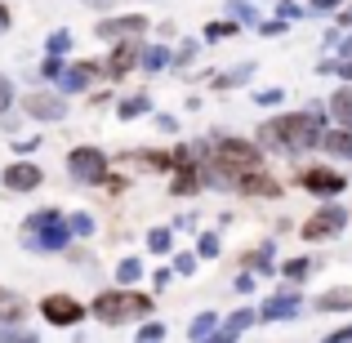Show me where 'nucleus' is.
<instances>
[{
  "label": "nucleus",
  "mask_w": 352,
  "mask_h": 343,
  "mask_svg": "<svg viewBox=\"0 0 352 343\" xmlns=\"http://www.w3.org/2000/svg\"><path fill=\"white\" fill-rule=\"evenodd\" d=\"M321 129H326V107H308V112H290V116H272L258 129V147H272V152L299 156L308 147L321 143Z\"/></svg>",
  "instance_id": "f257e3e1"
},
{
  "label": "nucleus",
  "mask_w": 352,
  "mask_h": 343,
  "mask_svg": "<svg viewBox=\"0 0 352 343\" xmlns=\"http://www.w3.org/2000/svg\"><path fill=\"white\" fill-rule=\"evenodd\" d=\"M152 312V299L138 290H107L94 299V317L103 326H120V321H134V317H147Z\"/></svg>",
  "instance_id": "f03ea898"
},
{
  "label": "nucleus",
  "mask_w": 352,
  "mask_h": 343,
  "mask_svg": "<svg viewBox=\"0 0 352 343\" xmlns=\"http://www.w3.org/2000/svg\"><path fill=\"white\" fill-rule=\"evenodd\" d=\"M72 241V228L67 219H58L54 210H41V214L27 219V250H45V254H54V250H63Z\"/></svg>",
  "instance_id": "7ed1b4c3"
},
{
  "label": "nucleus",
  "mask_w": 352,
  "mask_h": 343,
  "mask_svg": "<svg viewBox=\"0 0 352 343\" xmlns=\"http://www.w3.org/2000/svg\"><path fill=\"white\" fill-rule=\"evenodd\" d=\"M210 156H214L223 170H254V165H263V147L258 143H245V138H214V147H210Z\"/></svg>",
  "instance_id": "20e7f679"
},
{
  "label": "nucleus",
  "mask_w": 352,
  "mask_h": 343,
  "mask_svg": "<svg viewBox=\"0 0 352 343\" xmlns=\"http://www.w3.org/2000/svg\"><path fill=\"white\" fill-rule=\"evenodd\" d=\"M299 188H308L312 197L330 201V197H339V192L348 188V174L344 170H326V165H308V170H299Z\"/></svg>",
  "instance_id": "39448f33"
},
{
  "label": "nucleus",
  "mask_w": 352,
  "mask_h": 343,
  "mask_svg": "<svg viewBox=\"0 0 352 343\" xmlns=\"http://www.w3.org/2000/svg\"><path fill=\"white\" fill-rule=\"evenodd\" d=\"M344 228H348L344 206H317V214H308V223H303V241H330Z\"/></svg>",
  "instance_id": "423d86ee"
},
{
  "label": "nucleus",
  "mask_w": 352,
  "mask_h": 343,
  "mask_svg": "<svg viewBox=\"0 0 352 343\" xmlns=\"http://www.w3.org/2000/svg\"><path fill=\"white\" fill-rule=\"evenodd\" d=\"M67 170L76 183H107V156L98 147H76L67 156Z\"/></svg>",
  "instance_id": "0eeeda50"
},
{
  "label": "nucleus",
  "mask_w": 352,
  "mask_h": 343,
  "mask_svg": "<svg viewBox=\"0 0 352 343\" xmlns=\"http://www.w3.org/2000/svg\"><path fill=\"white\" fill-rule=\"evenodd\" d=\"M41 312L50 326H76L80 317H85V308H80L72 294H50V299H41Z\"/></svg>",
  "instance_id": "6e6552de"
},
{
  "label": "nucleus",
  "mask_w": 352,
  "mask_h": 343,
  "mask_svg": "<svg viewBox=\"0 0 352 343\" xmlns=\"http://www.w3.org/2000/svg\"><path fill=\"white\" fill-rule=\"evenodd\" d=\"M236 192H245V197H281V183H276L263 165H254V170L236 174Z\"/></svg>",
  "instance_id": "1a4fd4ad"
},
{
  "label": "nucleus",
  "mask_w": 352,
  "mask_h": 343,
  "mask_svg": "<svg viewBox=\"0 0 352 343\" xmlns=\"http://www.w3.org/2000/svg\"><path fill=\"white\" fill-rule=\"evenodd\" d=\"M138 54H143V45H138V36H120V45L112 49V63H107V76L120 80L125 71L138 67Z\"/></svg>",
  "instance_id": "9d476101"
},
{
  "label": "nucleus",
  "mask_w": 352,
  "mask_h": 343,
  "mask_svg": "<svg viewBox=\"0 0 352 343\" xmlns=\"http://www.w3.org/2000/svg\"><path fill=\"white\" fill-rule=\"evenodd\" d=\"M299 312H303V299L294 290H281V294H272V299L258 308V317L263 321H294Z\"/></svg>",
  "instance_id": "9b49d317"
},
{
  "label": "nucleus",
  "mask_w": 352,
  "mask_h": 343,
  "mask_svg": "<svg viewBox=\"0 0 352 343\" xmlns=\"http://www.w3.org/2000/svg\"><path fill=\"white\" fill-rule=\"evenodd\" d=\"M5 188L9 192H32V188H41V165H32V161L5 165Z\"/></svg>",
  "instance_id": "f8f14e48"
},
{
  "label": "nucleus",
  "mask_w": 352,
  "mask_h": 343,
  "mask_svg": "<svg viewBox=\"0 0 352 343\" xmlns=\"http://www.w3.org/2000/svg\"><path fill=\"white\" fill-rule=\"evenodd\" d=\"M330 156H339V161H352V129L348 125H335V129H321V143Z\"/></svg>",
  "instance_id": "ddd939ff"
},
{
  "label": "nucleus",
  "mask_w": 352,
  "mask_h": 343,
  "mask_svg": "<svg viewBox=\"0 0 352 343\" xmlns=\"http://www.w3.org/2000/svg\"><path fill=\"white\" fill-rule=\"evenodd\" d=\"M27 116H36V120H63V116H67V103L54 98V94H36V98H27Z\"/></svg>",
  "instance_id": "4468645a"
},
{
  "label": "nucleus",
  "mask_w": 352,
  "mask_h": 343,
  "mask_svg": "<svg viewBox=\"0 0 352 343\" xmlns=\"http://www.w3.org/2000/svg\"><path fill=\"white\" fill-rule=\"evenodd\" d=\"M254 317H258L254 308H236L232 317H228L223 326H219V339H223V343H232V339H241V335H245L250 326H254Z\"/></svg>",
  "instance_id": "2eb2a0df"
},
{
  "label": "nucleus",
  "mask_w": 352,
  "mask_h": 343,
  "mask_svg": "<svg viewBox=\"0 0 352 343\" xmlns=\"http://www.w3.org/2000/svg\"><path fill=\"white\" fill-rule=\"evenodd\" d=\"M89 76H94V67H89V63L63 67V71H58V89H63V94H80V89L89 85Z\"/></svg>",
  "instance_id": "dca6fc26"
},
{
  "label": "nucleus",
  "mask_w": 352,
  "mask_h": 343,
  "mask_svg": "<svg viewBox=\"0 0 352 343\" xmlns=\"http://www.w3.org/2000/svg\"><path fill=\"white\" fill-rule=\"evenodd\" d=\"M143 18H134V14H129V18H107V23H98V36H103V41H112V36H116V41H120V36H138V32H143Z\"/></svg>",
  "instance_id": "f3484780"
},
{
  "label": "nucleus",
  "mask_w": 352,
  "mask_h": 343,
  "mask_svg": "<svg viewBox=\"0 0 352 343\" xmlns=\"http://www.w3.org/2000/svg\"><path fill=\"white\" fill-rule=\"evenodd\" d=\"M317 312H352V285H335V290L317 294Z\"/></svg>",
  "instance_id": "a211bd4d"
},
{
  "label": "nucleus",
  "mask_w": 352,
  "mask_h": 343,
  "mask_svg": "<svg viewBox=\"0 0 352 343\" xmlns=\"http://www.w3.org/2000/svg\"><path fill=\"white\" fill-rule=\"evenodd\" d=\"M330 120H335V125H352V85L330 94Z\"/></svg>",
  "instance_id": "6ab92c4d"
},
{
  "label": "nucleus",
  "mask_w": 352,
  "mask_h": 343,
  "mask_svg": "<svg viewBox=\"0 0 352 343\" xmlns=\"http://www.w3.org/2000/svg\"><path fill=\"white\" fill-rule=\"evenodd\" d=\"M23 308H27V303H23L18 290H0V326H14V321L23 317Z\"/></svg>",
  "instance_id": "aec40b11"
},
{
  "label": "nucleus",
  "mask_w": 352,
  "mask_h": 343,
  "mask_svg": "<svg viewBox=\"0 0 352 343\" xmlns=\"http://www.w3.org/2000/svg\"><path fill=\"white\" fill-rule=\"evenodd\" d=\"M174 197H188V192H197L201 188V170L197 165H179V174H174Z\"/></svg>",
  "instance_id": "412c9836"
},
{
  "label": "nucleus",
  "mask_w": 352,
  "mask_h": 343,
  "mask_svg": "<svg viewBox=\"0 0 352 343\" xmlns=\"http://www.w3.org/2000/svg\"><path fill=\"white\" fill-rule=\"evenodd\" d=\"M138 67H147V71H165V67H170V49H165V45H147V49L138 54Z\"/></svg>",
  "instance_id": "4be33fe9"
},
{
  "label": "nucleus",
  "mask_w": 352,
  "mask_h": 343,
  "mask_svg": "<svg viewBox=\"0 0 352 343\" xmlns=\"http://www.w3.org/2000/svg\"><path fill=\"white\" fill-rule=\"evenodd\" d=\"M254 76V63H241V67H232V71H223V76L214 80L219 89H232V85H245V80Z\"/></svg>",
  "instance_id": "5701e85b"
},
{
  "label": "nucleus",
  "mask_w": 352,
  "mask_h": 343,
  "mask_svg": "<svg viewBox=\"0 0 352 343\" xmlns=\"http://www.w3.org/2000/svg\"><path fill=\"white\" fill-rule=\"evenodd\" d=\"M214 330H219V312H201V317L188 326V335H192V339H210Z\"/></svg>",
  "instance_id": "b1692460"
},
{
  "label": "nucleus",
  "mask_w": 352,
  "mask_h": 343,
  "mask_svg": "<svg viewBox=\"0 0 352 343\" xmlns=\"http://www.w3.org/2000/svg\"><path fill=\"white\" fill-rule=\"evenodd\" d=\"M147 250H152V254H170V250H174L170 228H152V232H147Z\"/></svg>",
  "instance_id": "393cba45"
},
{
  "label": "nucleus",
  "mask_w": 352,
  "mask_h": 343,
  "mask_svg": "<svg viewBox=\"0 0 352 343\" xmlns=\"http://www.w3.org/2000/svg\"><path fill=\"white\" fill-rule=\"evenodd\" d=\"M143 112H152V98H147V94H134V98L120 103V116H125V120H134V116H143Z\"/></svg>",
  "instance_id": "a878e982"
},
{
  "label": "nucleus",
  "mask_w": 352,
  "mask_h": 343,
  "mask_svg": "<svg viewBox=\"0 0 352 343\" xmlns=\"http://www.w3.org/2000/svg\"><path fill=\"white\" fill-rule=\"evenodd\" d=\"M312 267H317L312 258H290V263L281 267V276H285V281H303V276H308Z\"/></svg>",
  "instance_id": "bb28decb"
},
{
  "label": "nucleus",
  "mask_w": 352,
  "mask_h": 343,
  "mask_svg": "<svg viewBox=\"0 0 352 343\" xmlns=\"http://www.w3.org/2000/svg\"><path fill=\"white\" fill-rule=\"evenodd\" d=\"M228 9H232V18H236V23H245V27H258V18H254V5H250V0H228Z\"/></svg>",
  "instance_id": "cd10ccee"
},
{
  "label": "nucleus",
  "mask_w": 352,
  "mask_h": 343,
  "mask_svg": "<svg viewBox=\"0 0 352 343\" xmlns=\"http://www.w3.org/2000/svg\"><path fill=\"white\" fill-rule=\"evenodd\" d=\"M116 276H120V285H134L138 276H143V263H138V258H125V263L116 267Z\"/></svg>",
  "instance_id": "c85d7f7f"
},
{
  "label": "nucleus",
  "mask_w": 352,
  "mask_h": 343,
  "mask_svg": "<svg viewBox=\"0 0 352 343\" xmlns=\"http://www.w3.org/2000/svg\"><path fill=\"white\" fill-rule=\"evenodd\" d=\"M245 263H250V267H254V272H272V241H267V245H263V250H258V254H250V258H245Z\"/></svg>",
  "instance_id": "c756f323"
},
{
  "label": "nucleus",
  "mask_w": 352,
  "mask_h": 343,
  "mask_svg": "<svg viewBox=\"0 0 352 343\" xmlns=\"http://www.w3.org/2000/svg\"><path fill=\"white\" fill-rule=\"evenodd\" d=\"M236 32H241L236 23H210L206 27V41H228V36H236Z\"/></svg>",
  "instance_id": "7c9ffc66"
},
{
  "label": "nucleus",
  "mask_w": 352,
  "mask_h": 343,
  "mask_svg": "<svg viewBox=\"0 0 352 343\" xmlns=\"http://www.w3.org/2000/svg\"><path fill=\"white\" fill-rule=\"evenodd\" d=\"M219 250H223V245H219V236H214V232H206L201 245H197V258H219Z\"/></svg>",
  "instance_id": "2f4dec72"
},
{
  "label": "nucleus",
  "mask_w": 352,
  "mask_h": 343,
  "mask_svg": "<svg viewBox=\"0 0 352 343\" xmlns=\"http://www.w3.org/2000/svg\"><path fill=\"white\" fill-rule=\"evenodd\" d=\"M67 228H72V236H89V232H94V219L89 214H72Z\"/></svg>",
  "instance_id": "473e14b6"
},
{
  "label": "nucleus",
  "mask_w": 352,
  "mask_h": 343,
  "mask_svg": "<svg viewBox=\"0 0 352 343\" xmlns=\"http://www.w3.org/2000/svg\"><path fill=\"white\" fill-rule=\"evenodd\" d=\"M281 98H285V89H258V94H254V103H258V107H276Z\"/></svg>",
  "instance_id": "72a5a7b5"
},
{
  "label": "nucleus",
  "mask_w": 352,
  "mask_h": 343,
  "mask_svg": "<svg viewBox=\"0 0 352 343\" xmlns=\"http://www.w3.org/2000/svg\"><path fill=\"white\" fill-rule=\"evenodd\" d=\"M174 272H179V276H192V272H197V254H179V258H174Z\"/></svg>",
  "instance_id": "f704fd0d"
},
{
  "label": "nucleus",
  "mask_w": 352,
  "mask_h": 343,
  "mask_svg": "<svg viewBox=\"0 0 352 343\" xmlns=\"http://www.w3.org/2000/svg\"><path fill=\"white\" fill-rule=\"evenodd\" d=\"M58 71H63V58H58V54H50V58L41 63V76H54V80H58Z\"/></svg>",
  "instance_id": "c9c22d12"
},
{
  "label": "nucleus",
  "mask_w": 352,
  "mask_h": 343,
  "mask_svg": "<svg viewBox=\"0 0 352 343\" xmlns=\"http://www.w3.org/2000/svg\"><path fill=\"white\" fill-rule=\"evenodd\" d=\"M138 339H165V326H161V321H143Z\"/></svg>",
  "instance_id": "e433bc0d"
},
{
  "label": "nucleus",
  "mask_w": 352,
  "mask_h": 343,
  "mask_svg": "<svg viewBox=\"0 0 352 343\" xmlns=\"http://www.w3.org/2000/svg\"><path fill=\"white\" fill-rule=\"evenodd\" d=\"M285 27H290L285 18H272V23H258V36H281Z\"/></svg>",
  "instance_id": "4c0bfd02"
},
{
  "label": "nucleus",
  "mask_w": 352,
  "mask_h": 343,
  "mask_svg": "<svg viewBox=\"0 0 352 343\" xmlns=\"http://www.w3.org/2000/svg\"><path fill=\"white\" fill-rule=\"evenodd\" d=\"M67 45H72L67 32H54V36H50V54H67Z\"/></svg>",
  "instance_id": "58836bf2"
},
{
  "label": "nucleus",
  "mask_w": 352,
  "mask_h": 343,
  "mask_svg": "<svg viewBox=\"0 0 352 343\" xmlns=\"http://www.w3.org/2000/svg\"><path fill=\"white\" fill-rule=\"evenodd\" d=\"M9 103H14V85H9V80L0 76V116L9 112Z\"/></svg>",
  "instance_id": "ea45409f"
},
{
  "label": "nucleus",
  "mask_w": 352,
  "mask_h": 343,
  "mask_svg": "<svg viewBox=\"0 0 352 343\" xmlns=\"http://www.w3.org/2000/svg\"><path fill=\"white\" fill-rule=\"evenodd\" d=\"M299 14H303V9L294 5V0H281V14H276V18H285V23H290V18H299Z\"/></svg>",
  "instance_id": "a19ab883"
},
{
  "label": "nucleus",
  "mask_w": 352,
  "mask_h": 343,
  "mask_svg": "<svg viewBox=\"0 0 352 343\" xmlns=\"http://www.w3.org/2000/svg\"><path fill=\"white\" fill-rule=\"evenodd\" d=\"M339 5H344V0H312V14H326V9H339Z\"/></svg>",
  "instance_id": "79ce46f5"
},
{
  "label": "nucleus",
  "mask_w": 352,
  "mask_h": 343,
  "mask_svg": "<svg viewBox=\"0 0 352 343\" xmlns=\"http://www.w3.org/2000/svg\"><path fill=\"white\" fill-rule=\"evenodd\" d=\"M236 290H241V294H250V290H254V276L241 272V276H236Z\"/></svg>",
  "instance_id": "37998d69"
},
{
  "label": "nucleus",
  "mask_w": 352,
  "mask_h": 343,
  "mask_svg": "<svg viewBox=\"0 0 352 343\" xmlns=\"http://www.w3.org/2000/svg\"><path fill=\"white\" fill-rule=\"evenodd\" d=\"M192 54H197V41H183V49H179V63H188Z\"/></svg>",
  "instance_id": "c03bdc74"
},
{
  "label": "nucleus",
  "mask_w": 352,
  "mask_h": 343,
  "mask_svg": "<svg viewBox=\"0 0 352 343\" xmlns=\"http://www.w3.org/2000/svg\"><path fill=\"white\" fill-rule=\"evenodd\" d=\"M344 339H352V326H344V330H335V335H330V343H344Z\"/></svg>",
  "instance_id": "a18cd8bd"
},
{
  "label": "nucleus",
  "mask_w": 352,
  "mask_h": 343,
  "mask_svg": "<svg viewBox=\"0 0 352 343\" xmlns=\"http://www.w3.org/2000/svg\"><path fill=\"white\" fill-rule=\"evenodd\" d=\"M5 27H9V9L0 5V32H5Z\"/></svg>",
  "instance_id": "49530a36"
},
{
  "label": "nucleus",
  "mask_w": 352,
  "mask_h": 343,
  "mask_svg": "<svg viewBox=\"0 0 352 343\" xmlns=\"http://www.w3.org/2000/svg\"><path fill=\"white\" fill-rule=\"evenodd\" d=\"M85 5H107V0H85Z\"/></svg>",
  "instance_id": "de8ad7c7"
},
{
  "label": "nucleus",
  "mask_w": 352,
  "mask_h": 343,
  "mask_svg": "<svg viewBox=\"0 0 352 343\" xmlns=\"http://www.w3.org/2000/svg\"><path fill=\"white\" fill-rule=\"evenodd\" d=\"M348 129H352V125H348Z\"/></svg>",
  "instance_id": "09e8293b"
}]
</instances>
